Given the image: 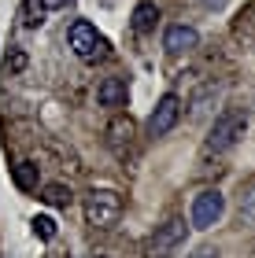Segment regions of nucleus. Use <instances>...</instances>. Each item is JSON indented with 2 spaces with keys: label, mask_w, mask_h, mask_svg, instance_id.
Masks as SVG:
<instances>
[{
  "label": "nucleus",
  "mask_w": 255,
  "mask_h": 258,
  "mask_svg": "<svg viewBox=\"0 0 255 258\" xmlns=\"http://www.w3.org/2000/svg\"><path fill=\"white\" fill-rule=\"evenodd\" d=\"M244 129H248V114H244V111H237V107L222 111V114L215 118L211 133H207V151H215V155L229 151L240 137H244Z\"/></svg>",
  "instance_id": "nucleus-1"
},
{
  "label": "nucleus",
  "mask_w": 255,
  "mask_h": 258,
  "mask_svg": "<svg viewBox=\"0 0 255 258\" xmlns=\"http://www.w3.org/2000/svg\"><path fill=\"white\" fill-rule=\"evenodd\" d=\"M122 218V196L111 188H92L85 196V221L92 229H111Z\"/></svg>",
  "instance_id": "nucleus-2"
},
{
  "label": "nucleus",
  "mask_w": 255,
  "mask_h": 258,
  "mask_svg": "<svg viewBox=\"0 0 255 258\" xmlns=\"http://www.w3.org/2000/svg\"><path fill=\"white\" fill-rule=\"evenodd\" d=\"M67 41H71L74 55H78V59H85V63L104 59V55H108V41H104L100 33H96V26H92V22H85V19H74V22H71Z\"/></svg>",
  "instance_id": "nucleus-3"
},
{
  "label": "nucleus",
  "mask_w": 255,
  "mask_h": 258,
  "mask_svg": "<svg viewBox=\"0 0 255 258\" xmlns=\"http://www.w3.org/2000/svg\"><path fill=\"white\" fill-rule=\"evenodd\" d=\"M226 214V196L218 188H207L192 199V229H211Z\"/></svg>",
  "instance_id": "nucleus-4"
},
{
  "label": "nucleus",
  "mask_w": 255,
  "mask_h": 258,
  "mask_svg": "<svg viewBox=\"0 0 255 258\" xmlns=\"http://www.w3.org/2000/svg\"><path fill=\"white\" fill-rule=\"evenodd\" d=\"M178 118H181V100L174 96V92H167V96L156 103L152 118H148V133L152 137H167L170 129L178 125Z\"/></svg>",
  "instance_id": "nucleus-5"
},
{
  "label": "nucleus",
  "mask_w": 255,
  "mask_h": 258,
  "mask_svg": "<svg viewBox=\"0 0 255 258\" xmlns=\"http://www.w3.org/2000/svg\"><path fill=\"white\" fill-rule=\"evenodd\" d=\"M185 243V221H178V218H170L167 225H159L156 229V236H152V258H167V254H174Z\"/></svg>",
  "instance_id": "nucleus-6"
},
{
  "label": "nucleus",
  "mask_w": 255,
  "mask_h": 258,
  "mask_svg": "<svg viewBox=\"0 0 255 258\" xmlns=\"http://www.w3.org/2000/svg\"><path fill=\"white\" fill-rule=\"evenodd\" d=\"M200 44V33H196L192 26H185V22H178V26H167L163 33V48L167 52H189Z\"/></svg>",
  "instance_id": "nucleus-7"
},
{
  "label": "nucleus",
  "mask_w": 255,
  "mask_h": 258,
  "mask_svg": "<svg viewBox=\"0 0 255 258\" xmlns=\"http://www.w3.org/2000/svg\"><path fill=\"white\" fill-rule=\"evenodd\" d=\"M108 144H111L115 155H126V151H130V144H133V122L126 118V114L111 118V125H108Z\"/></svg>",
  "instance_id": "nucleus-8"
},
{
  "label": "nucleus",
  "mask_w": 255,
  "mask_h": 258,
  "mask_svg": "<svg viewBox=\"0 0 255 258\" xmlns=\"http://www.w3.org/2000/svg\"><path fill=\"white\" fill-rule=\"evenodd\" d=\"M96 103L100 107H122L126 103V81L122 78H104L96 85Z\"/></svg>",
  "instance_id": "nucleus-9"
},
{
  "label": "nucleus",
  "mask_w": 255,
  "mask_h": 258,
  "mask_svg": "<svg viewBox=\"0 0 255 258\" xmlns=\"http://www.w3.org/2000/svg\"><path fill=\"white\" fill-rule=\"evenodd\" d=\"M156 22H159V8L152 4V0H144V4L133 8V30L137 33H152Z\"/></svg>",
  "instance_id": "nucleus-10"
},
{
  "label": "nucleus",
  "mask_w": 255,
  "mask_h": 258,
  "mask_svg": "<svg viewBox=\"0 0 255 258\" xmlns=\"http://www.w3.org/2000/svg\"><path fill=\"white\" fill-rule=\"evenodd\" d=\"M11 177H15L19 192H37V162H15Z\"/></svg>",
  "instance_id": "nucleus-11"
},
{
  "label": "nucleus",
  "mask_w": 255,
  "mask_h": 258,
  "mask_svg": "<svg viewBox=\"0 0 255 258\" xmlns=\"http://www.w3.org/2000/svg\"><path fill=\"white\" fill-rule=\"evenodd\" d=\"M41 199H44V203H48V207H71V188H67V184H44V188H41Z\"/></svg>",
  "instance_id": "nucleus-12"
},
{
  "label": "nucleus",
  "mask_w": 255,
  "mask_h": 258,
  "mask_svg": "<svg viewBox=\"0 0 255 258\" xmlns=\"http://www.w3.org/2000/svg\"><path fill=\"white\" fill-rule=\"evenodd\" d=\"M26 63H30V59H26V52H22V48H11L4 67H8V74H22V70H26Z\"/></svg>",
  "instance_id": "nucleus-13"
},
{
  "label": "nucleus",
  "mask_w": 255,
  "mask_h": 258,
  "mask_svg": "<svg viewBox=\"0 0 255 258\" xmlns=\"http://www.w3.org/2000/svg\"><path fill=\"white\" fill-rule=\"evenodd\" d=\"M33 232H37L41 240H52L56 236V221L48 214H41V218H33Z\"/></svg>",
  "instance_id": "nucleus-14"
},
{
  "label": "nucleus",
  "mask_w": 255,
  "mask_h": 258,
  "mask_svg": "<svg viewBox=\"0 0 255 258\" xmlns=\"http://www.w3.org/2000/svg\"><path fill=\"white\" fill-rule=\"evenodd\" d=\"M240 218H244L248 225H255V192L244 199V207H240Z\"/></svg>",
  "instance_id": "nucleus-15"
},
{
  "label": "nucleus",
  "mask_w": 255,
  "mask_h": 258,
  "mask_svg": "<svg viewBox=\"0 0 255 258\" xmlns=\"http://www.w3.org/2000/svg\"><path fill=\"white\" fill-rule=\"evenodd\" d=\"M41 4V11H60V8H67L71 0H37Z\"/></svg>",
  "instance_id": "nucleus-16"
},
{
  "label": "nucleus",
  "mask_w": 255,
  "mask_h": 258,
  "mask_svg": "<svg viewBox=\"0 0 255 258\" xmlns=\"http://www.w3.org/2000/svg\"><path fill=\"white\" fill-rule=\"evenodd\" d=\"M189 258H218V251H215V247H196Z\"/></svg>",
  "instance_id": "nucleus-17"
},
{
  "label": "nucleus",
  "mask_w": 255,
  "mask_h": 258,
  "mask_svg": "<svg viewBox=\"0 0 255 258\" xmlns=\"http://www.w3.org/2000/svg\"><path fill=\"white\" fill-rule=\"evenodd\" d=\"M96 258H100V254H96Z\"/></svg>",
  "instance_id": "nucleus-18"
}]
</instances>
